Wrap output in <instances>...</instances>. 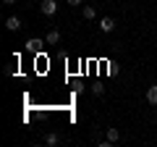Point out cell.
<instances>
[{
  "label": "cell",
  "instance_id": "1",
  "mask_svg": "<svg viewBox=\"0 0 157 147\" xmlns=\"http://www.w3.org/2000/svg\"><path fill=\"white\" fill-rule=\"evenodd\" d=\"M39 11H42V16H55L58 13V0H42Z\"/></svg>",
  "mask_w": 157,
  "mask_h": 147
},
{
  "label": "cell",
  "instance_id": "2",
  "mask_svg": "<svg viewBox=\"0 0 157 147\" xmlns=\"http://www.w3.org/2000/svg\"><path fill=\"white\" fill-rule=\"evenodd\" d=\"M21 26H24V24H21V18H18V16H8L6 18V29H8V32H18Z\"/></svg>",
  "mask_w": 157,
  "mask_h": 147
},
{
  "label": "cell",
  "instance_id": "3",
  "mask_svg": "<svg viewBox=\"0 0 157 147\" xmlns=\"http://www.w3.org/2000/svg\"><path fill=\"white\" fill-rule=\"evenodd\" d=\"M113 29H115V18H110V16H102L100 18V32H113Z\"/></svg>",
  "mask_w": 157,
  "mask_h": 147
},
{
  "label": "cell",
  "instance_id": "4",
  "mask_svg": "<svg viewBox=\"0 0 157 147\" xmlns=\"http://www.w3.org/2000/svg\"><path fill=\"white\" fill-rule=\"evenodd\" d=\"M45 42L47 45H58V42H60V29H50L47 37H45Z\"/></svg>",
  "mask_w": 157,
  "mask_h": 147
},
{
  "label": "cell",
  "instance_id": "5",
  "mask_svg": "<svg viewBox=\"0 0 157 147\" xmlns=\"http://www.w3.org/2000/svg\"><path fill=\"white\" fill-rule=\"evenodd\" d=\"M105 137H107V142H110V145H115V142H121V131L118 129H105Z\"/></svg>",
  "mask_w": 157,
  "mask_h": 147
},
{
  "label": "cell",
  "instance_id": "6",
  "mask_svg": "<svg viewBox=\"0 0 157 147\" xmlns=\"http://www.w3.org/2000/svg\"><path fill=\"white\" fill-rule=\"evenodd\" d=\"M147 102H149V105H157V84L147 87Z\"/></svg>",
  "mask_w": 157,
  "mask_h": 147
},
{
  "label": "cell",
  "instance_id": "7",
  "mask_svg": "<svg viewBox=\"0 0 157 147\" xmlns=\"http://www.w3.org/2000/svg\"><path fill=\"white\" fill-rule=\"evenodd\" d=\"M39 45H47V42H39V40H29V42H26V50H29V53H39Z\"/></svg>",
  "mask_w": 157,
  "mask_h": 147
},
{
  "label": "cell",
  "instance_id": "8",
  "mask_svg": "<svg viewBox=\"0 0 157 147\" xmlns=\"http://www.w3.org/2000/svg\"><path fill=\"white\" fill-rule=\"evenodd\" d=\"M58 142H60V137H58L55 131H50V134H45V145H50V147H55Z\"/></svg>",
  "mask_w": 157,
  "mask_h": 147
},
{
  "label": "cell",
  "instance_id": "9",
  "mask_svg": "<svg viewBox=\"0 0 157 147\" xmlns=\"http://www.w3.org/2000/svg\"><path fill=\"white\" fill-rule=\"evenodd\" d=\"M84 18H86V21H92V18H97V11H94L92 6H84Z\"/></svg>",
  "mask_w": 157,
  "mask_h": 147
},
{
  "label": "cell",
  "instance_id": "10",
  "mask_svg": "<svg viewBox=\"0 0 157 147\" xmlns=\"http://www.w3.org/2000/svg\"><path fill=\"white\" fill-rule=\"evenodd\" d=\"M92 95H97V97L105 95V87H102V84H94V87H92Z\"/></svg>",
  "mask_w": 157,
  "mask_h": 147
},
{
  "label": "cell",
  "instance_id": "11",
  "mask_svg": "<svg viewBox=\"0 0 157 147\" xmlns=\"http://www.w3.org/2000/svg\"><path fill=\"white\" fill-rule=\"evenodd\" d=\"M66 3H68V6H73V8H76V6H81L84 0H66Z\"/></svg>",
  "mask_w": 157,
  "mask_h": 147
},
{
  "label": "cell",
  "instance_id": "12",
  "mask_svg": "<svg viewBox=\"0 0 157 147\" xmlns=\"http://www.w3.org/2000/svg\"><path fill=\"white\" fill-rule=\"evenodd\" d=\"M13 3H16V0H3V6H13Z\"/></svg>",
  "mask_w": 157,
  "mask_h": 147
}]
</instances>
